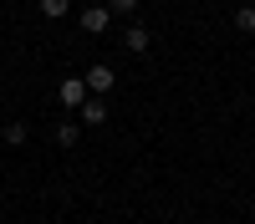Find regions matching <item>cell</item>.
Here are the masks:
<instances>
[{"instance_id":"obj_1","label":"cell","mask_w":255,"mask_h":224,"mask_svg":"<svg viewBox=\"0 0 255 224\" xmlns=\"http://www.w3.org/2000/svg\"><path fill=\"white\" fill-rule=\"evenodd\" d=\"M77 26L87 31V36H102V31L113 26V10H108V5H82V10H77Z\"/></svg>"},{"instance_id":"obj_2","label":"cell","mask_w":255,"mask_h":224,"mask_svg":"<svg viewBox=\"0 0 255 224\" xmlns=\"http://www.w3.org/2000/svg\"><path fill=\"white\" fill-rule=\"evenodd\" d=\"M82 81H87V92H92V97H108V92L118 87V72L108 67V61H97V67H87V76H82Z\"/></svg>"},{"instance_id":"obj_3","label":"cell","mask_w":255,"mask_h":224,"mask_svg":"<svg viewBox=\"0 0 255 224\" xmlns=\"http://www.w3.org/2000/svg\"><path fill=\"white\" fill-rule=\"evenodd\" d=\"M92 92H87V81H82V76H67V81H61V87H56V102H61V107H77L82 112V102H87Z\"/></svg>"},{"instance_id":"obj_4","label":"cell","mask_w":255,"mask_h":224,"mask_svg":"<svg viewBox=\"0 0 255 224\" xmlns=\"http://www.w3.org/2000/svg\"><path fill=\"white\" fill-rule=\"evenodd\" d=\"M123 46H128V51H133V56H143L148 46H153V31H148V26H138V20H133V26H128V31H123Z\"/></svg>"},{"instance_id":"obj_5","label":"cell","mask_w":255,"mask_h":224,"mask_svg":"<svg viewBox=\"0 0 255 224\" xmlns=\"http://www.w3.org/2000/svg\"><path fill=\"white\" fill-rule=\"evenodd\" d=\"M102 122H108V102L87 97V102H82V128H102Z\"/></svg>"},{"instance_id":"obj_6","label":"cell","mask_w":255,"mask_h":224,"mask_svg":"<svg viewBox=\"0 0 255 224\" xmlns=\"http://www.w3.org/2000/svg\"><path fill=\"white\" fill-rule=\"evenodd\" d=\"M56 143H61V148H77V143H82V128H77V122H61V128H56Z\"/></svg>"},{"instance_id":"obj_7","label":"cell","mask_w":255,"mask_h":224,"mask_svg":"<svg viewBox=\"0 0 255 224\" xmlns=\"http://www.w3.org/2000/svg\"><path fill=\"white\" fill-rule=\"evenodd\" d=\"M0 138H5L10 148H20V143H26L31 133H26V122H5V133H0Z\"/></svg>"},{"instance_id":"obj_8","label":"cell","mask_w":255,"mask_h":224,"mask_svg":"<svg viewBox=\"0 0 255 224\" xmlns=\"http://www.w3.org/2000/svg\"><path fill=\"white\" fill-rule=\"evenodd\" d=\"M235 31H245V36L255 31V5H240L235 10Z\"/></svg>"},{"instance_id":"obj_9","label":"cell","mask_w":255,"mask_h":224,"mask_svg":"<svg viewBox=\"0 0 255 224\" xmlns=\"http://www.w3.org/2000/svg\"><path fill=\"white\" fill-rule=\"evenodd\" d=\"M67 5H72V0H41V15L56 20V15H67Z\"/></svg>"},{"instance_id":"obj_10","label":"cell","mask_w":255,"mask_h":224,"mask_svg":"<svg viewBox=\"0 0 255 224\" xmlns=\"http://www.w3.org/2000/svg\"><path fill=\"white\" fill-rule=\"evenodd\" d=\"M108 10H113V15H133L138 0H108Z\"/></svg>"}]
</instances>
